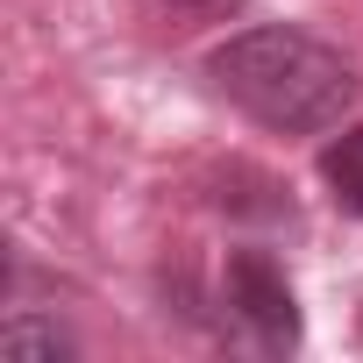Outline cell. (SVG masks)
I'll list each match as a JSON object with an SVG mask.
<instances>
[{"mask_svg": "<svg viewBox=\"0 0 363 363\" xmlns=\"http://www.w3.org/2000/svg\"><path fill=\"white\" fill-rule=\"evenodd\" d=\"M207 72L242 114L278 135H320L356 100V72L342 65V50L313 43L306 29H242L214 50Z\"/></svg>", "mask_w": 363, "mask_h": 363, "instance_id": "cell-1", "label": "cell"}, {"mask_svg": "<svg viewBox=\"0 0 363 363\" xmlns=\"http://www.w3.org/2000/svg\"><path fill=\"white\" fill-rule=\"evenodd\" d=\"M228 306H235V320L257 335V349H292L299 342V306H292V285H285V271L264 257V250H235L228 257Z\"/></svg>", "mask_w": 363, "mask_h": 363, "instance_id": "cell-2", "label": "cell"}, {"mask_svg": "<svg viewBox=\"0 0 363 363\" xmlns=\"http://www.w3.org/2000/svg\"><path fill=\"white\" fill-rule=\"evenodd\" d=\"M320 178L349 214H363V128H349V135H335L320 150Z\"/></svg>", "mask_w": 363, "mask_h": 363, "instance_id": "cell-3", "label": "cell"}, {"mask_svg": "<svg viewBox=\"0 0 363 363\" xmlns=\"http://www.w3.org/2000/svg\"><path fill=\"white\" fill-rule=\"evenodd\" d=\"M0 349H8V356H65L72 342H65L57 328H36V320H8V328H0Z\"/></svg>", "mask_w": 363, "mask_h": 363, "instance_id": "cell-4", "label": "cell"}, {"mask_svg": "<svg viewBox=\"0 0 363 363\" xmlns=\"http://www.w3.org/2000/svg\"><path fill=\"white\" fill-rule=\"evenodd\" d=\"M171 15H193V22H221V15H242V0H157Z\"/></svg>", "mask_w": 363, "mask_h": 363, "instance_id": "cell-5", "label": "cell"}]
</instances>
